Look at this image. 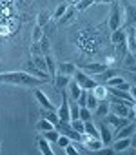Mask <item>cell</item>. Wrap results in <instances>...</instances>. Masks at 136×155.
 <instances>
[{
	"label": "cell",
	"instance_id": "cell-1",
	"mask_svg": "<svg viewBox=\"0 0 136 155\" xmlns=\"http://www.w3.org/2000/svg\"><path fill=\"white\" fill-rule=\"evenodd\" d=\"M0 82L4 84H15V86H27V88H38L45 84V81L36 79V77L26 73V71H4L0 73Z\"/></svg>",
	"mask_w": 136,
	"mask_h": 155
},
{
	"label": "cell",
	"instance_id": "cell-2",
	"mask_svg": "<svg viewBox=\"0 0 136 155\" xmlns=\"http://www.w3.org/2000/svg\"><path fill=\"white\" fill-rule=\"evenodd\" d=\"M73 81H75L82 90H93V88L98 84V82L93 79V77H89L87 73H84V71L78 69V68H76V71L73 73Z\"/></svg>",
	"mask_w": 136,
	"mask_h": 155
},
{
	"label": "cell",
	"instance_id": "cell-3",
	"mask_svg": "<svg viewBox=\"0 0 136 155\" xmlns=\"http://www.w3.org/2000/svg\"><path fill=\"white\" fill-rule=\"evenodd\" d=\"M107 26L111 31L122 28V9L118 6V2H113L111 6V13H109V20H107Z\"/></svg>",
	"mask_w": 136,
	"mask_h": 155
},
{
	"label": "cell",
	"instance_id": "cell-4",
	"mask_svg": "<svg viewBox=\"0 0 136 155\" xmlns=\"http://www.w3.org/2000/svg\"><path fill=\"white\" fill-rule=\"evenodd\" d=\"M54 130H56L58 133L65 135V137H69V139H71L73 142H75V140H78V142H80V135H82V133L75 131V130L71 128V124H69V122H62V120H60V122H58V124L54 126Z\"/></svg>",
	"mask_w": 136,
	"mask_h": 155
},
{
	"label": "cell",
	"instance_id": "cell-5",
	"mask_svg": "<svg viewBox=\"0 0 136 155\" xmlns=\"http://www.w3.org/2000/svg\"><path fill=\"white\" fill-rule=\"evenodd\" d=\"M109 66L105 64V62H84V64H80L78 66V69H82L84 73H87V75H98V73H102L104 69H107Z\"/></svg>",
	"mask_w": 136,
	"mask_h": 155
},
{
	"label": "cell",
	"instance_id": "cell-6",
	"mask_svg": "<svg viewBox=\"0 0 136 155\" xmlns=\"http://www.w3.org/2000/svg\"><path fill=\"white\" fill-rule=\"evenodd\" d=\"M80 140H82L84 148H87V150H91V151H98V150L104 146V142H102L100 139H96V137H93V135H87V133H82V135H80Z\"/></svg>",
	"mask_w": 136,
	"mask_h": 155
},
{
	"label": "cell",
	"instance_id": "cell-7",
	"mask_svg": "<svg viewBox=\"0 0 136 155\" xmlns=\"http://www.w3.org/2000/svg\"><path fill=\"white\" fill-rule=\"evenodd\" d=\"M62 95H63V101H62V106L56 110V113H58V119L62 122H69L71 120V115H69V97L65 95V90L62 91Z\"/></svg>",
	"mask_w": 136,
	"mask_h": 155
},
{
	"label": "cell",
	"instance_id": "cell-8",
	"mask_svg": "<svg viewBox=\"0 0 136 155\" xmlns=\"http://www.w3.org/2000/svg\"><path fill=\"white\" fill-rule=\"evenodd\" d=\"M24 71H26V73H29V75H33V77H36V79H42V81L49 82V75H47V71H42V69H38V68H36V66H35L31 60L24 64Z\"/></svg>",
	"mask_w": 136,
	"mask_h": 155
},
{
	"label": "cell",
	"instance_id": "cell-9",
	"mask_svg": "<svg viewBox=\"0 0 136 155\" xmlns=\"http://www.w3.org/2000/svg\"><path fill=\"white\" fill-rule=\"evenodd\" d=\"M123 2H125L123 8H125V29H127V28H132L136 22V8L127 0H123Z\"/></svg>",
	"mask_w": 136,
	"mask_h": 155
},
{
	"label": "cell",
	"instance_id": "cell-10",
	"mask_svg": "<svg viewBox=\"0 0 136 155\" xmlns=\"http://www.w3.org/2000/svg\"><path fill=\"white\" fill-rule=\"evenodd\" d=\"M69 81H71V77L69 75H63V73H56L54 75V79H53V86H54V90L58 91V93H62L65 88H67V84H69Z\"/></svg>",
	"mask_w": 136,
	"mask_h": 155
},
{
	"label": "cell",
	"instance_id": "cell-11",
	"mask_svg": "<svg viewBox=\"0 0 136 155\" xmlns=\"http://www.w3.org/2000/svg\"><path fill=\"white\" fill-rule=\"evenodd\" d=\"M33 93H35V99L38 101V104H40V108H45V110H49V111H56V108L51 104V101L47 99V95L44 93V91H40V90H33Z\"/></svg>",
	"mask_w": 136,
	"mask_h": 155
},
{
	"label": "cell",
	"instance_id": "cell-12",
	"mask_svg": "<svg viewBox=\"0 0 136 155\" xmlns=\"http://www.w3.org/2000/svg\"><path fill=\"white\" fill-rule=\"evenodd\" d=\"M104 119H107V124L114 126V131H116V130H120L122 126H125L127 122H131L127 117H118V115H114V113H111V111H109Z\"/></svg>",
	"mask_w": 136,
	"mask_h": 155
},
{
	"label": "cell",
	"instance_id": "cell-13",
	"mask_svg": "<svg viewBox=\"0 0 136 155\" xmlns=\"http://www.w3.org/2000/svg\"><path fill=\"white\" fill-rule=\"evenodd\" d=\"M136 131V126H134V120L127 122L125 126H122L120 130L114 131V139H122V137H132V133Z\"/></svg>",
	"mask_w": 136,
	"mask_h": 155
},
{
	"label": "cell",
	"instance_id": "cell-14",
	"mask_svg": "<svg viewBox=\"0 0 136 155\" xmlns=\"http://www.w3.org/2000/svg\"><path fill=\"white\" fill-rule=\"evenodd\" d=\"M96 128H98V133H100V140H102L104 144H111V140H113V133H111V130L107 128V122L102 120Z\"/></svg>",
	"mask_w": 136,
	"mask_h": 155
},
{
	"label": "cell",
	"instance_id": "cell-15",
	"mask_svg": "<svg viewBox=\"0 0 136 155\" xmlns=\"http://www.w3.org/2000/svg\"><path fill=\"white\" fill-rule=\"evenodd\" d=\"M131 144H132V137H122V139H116V142L113 144V151H114V153L123 151V150H127Z\"/></svg>",
	"mask_w": 136,
	"mask_h": 155
},
{
	"label": "cell",
	"instance_id": "cell-16",
	"mask_svg": "<svg viewBox=\"0 0 136 155\" xmlns=\"http://www.w3.org/2000/svg\"><path fill=\"white\" fill-rule=\"evenodd\" d=\"M44 62H45V69L49 71V79L53 81L54 75H56V62H54V58L51 57V53H45V55H44Z\"/></svg>",
	"mask_w": 136,
	"mask_h": 155
},
{
	"label": "cell",
	"instance_id": "cell-17",
	"mask_svg": "<svg viewBox=\"0 0 136 155\" xmlns=\"http://www.w3.org/2000/svg\"><path fill=\"white\" fill-rule=\"evenodd\" d=\"M93 111H94V115H96L98 119H104V117L109 113V101H107V99L98 101V104H96V108H94Z\"/></svg>",
	"mask_w": 136,
	"mask_h": 155
},
{
	"label": "cell",
	"instance_id": "cell-18",
	"mask_svg": "<svg viewBox=\"0 0 136 155\" xmlns=\"http://www.w3.org/2000/svg\"><path fill=\"white\" fill-rule=\"evenodd\" d=\"M76 71V66L73 64V62H62V64H58L56 66V73H63V75H69V77H73V73Z\"/></svg>",
	"mask_w": 136,
	"mask_h": 155
},
{
	"label": "cell",
	"instance_id": "cell-19",
	"mask_svg": "<svg viewBox=\"0 0 136 155\" xmlns=\"http://www.w3.org/2000/svg\"><path fill=\"white\" fill-rule=\"evenodd\" d=\"M122 62H123V66H125V69H127V71H131V73H134V71H136V60H134V53L127 51V53H125V57L122 58Z\"/></svg>",
	"mask_w": 136,
	"mask_h": 155
},
{
	"label": "cell",
	"instance_id": "cell-20",
	"mask_svg": "<svg viewBox=\"0 0 136 155\" xmlns=\"http://www.w3.org/2000/svg\"><path fill=\"white\" fill-rule=\"evenodd\" d=\"M40 117H42V119H45V120H49V122H53L54 126L60 122L58 113H56V111H49V110H45V108H40Z\"/></svg>",
	"mask_w": 136,
	"mask_h": 155
},
{
	"label": "cell",
	"instance_id": "cell-21",
	"mask_svg": "<svg viewBox=\"0 0 136 155\" xmlns=\"http://www.w3.org/2000/svg\"><path fill=\"white\" fill-rule=\"evenodd\" d=\"M67 91H69V99L71 101H76L78 99V95L82 93V88L75 82V81H69V84H67V88H65Z\"/></svg>",
	"mask_w": 136,
	"mask_h": 155
},
{
	"label": "cell",
	"instance_id": "cell-22",
	"mask_svg": "<svg viewBox=\"0 0 136 155\" xmlns=\"http://www.w3.org/2000/svg\"><path fill=\"white\" fill-rule=\"evenodd\" d=\"M114 75H120V69L107 68V69H104L102 73H98V75H94V77H98V81H100V82H105L107 79H111V77H114Z\"/></svg>",
	"mask_w": 136,
	"mask_h": 155
},
{
	"label": "cell",
	"instance_id": "cell-23",
	"mask_svg": "<svg viewBox=\"0 0 136 155\" xmlns=\"http://www.w3.org/2000/svg\"><path fill=\"white\" fill-rule=\"evenodd\" d=\"M91 91H93V95H94L98 101H104V99H107V95H109V93H107V86H104V84H96Z\"/></svg>",
	"mask_w": 136,
	"mask_h": 155
},
{
	"label": "cell",
	"instance_id": "cell-24",
	"mask_svg": "<svg viewBox=\"0 0 136 155\" xmlns=\"http://www.w3.org/2000/svg\"><path fill=\"white\" fill-rule=\"evenodd\" d=\"M84 133H87V135H93V137L100 139L98 128H96V126L93 124V119H91V120H84Z\"/></svg>",
	"mask_w": 136,
	"mask_h": 155
},
{
	"label": "cell",
	"instance_id": "cell-25",
	"mask_svg": "<svg viewBox=\"0 0 136 155\" xmlns=\"http://www.w3.org/2000/svg\"><path fill=\"white\" fill-rule=\"evenodd\" d=\"M38 148H40V151L44 153V155H53L54 151L51 150V142L47 140V139H44L42 135L38 137Z\"/></svg>",
	"mask_w": 136,
	"mask_h": 155
},
{
	"label": "cell",
	"instance_id": "cell-26",
	"mask_svg": "<svg viewBox=\"0 0 136 155\" xmlns=\"http://www.w3.org/2000/svg\"><path fill=\"white\" fill-rule=\"evenodd\" d=\"M53 128H54V124L49 122V120H45V119H42V117H40V120L35 124V130L40 131V133H44V131H47V130H53Z\"/></svg>",
	"mask_w": 136,
	"mask_h": 155
},
{
	"label": "cell",
	"instance_id": "cell-27",
	"mask_svg": "<svg viewBox=\"0 0 136 155\" xmlns=\"http://www.w3.org/2000/svg\"><path fill=\"white\" fill-rule=\"evenodd\" d=\"M125 40V29L123 28H118L111 33V42L113 44H118V42H123Z\"/></svg>",
	"mask_w": 136,
	"mask_h": 155
},
{
	"label": "cell",
	"instance_id": "cell-28",
	"mask_svg": "<svg viewBox=\"0 0 136 155\" xmlns=\"http://www.w3.org/2000/svg\"><path fill=\"white\" fill-rule=\"evenodd\" d=\"M123 82H125L123 77L114 75V77H111V79H107V81H105V86H107V88H118V86H122Z\"/></svg>",
	"mask_w": 136,
	"mask_h": 155
},
{
	"label": "cell",
	"instance_id": "cell-29",
	"mask_svg": "<svg viewBox=\"0 0 136 155\" xmlns=\"http://www.w3.org/2000/svg\"><path fill=\"white\" fill-rule=\"evenodd\" d=\"M96 104H98V99L93 95V91L91 90H87V99H85V108H89V110H94L96 108Z\"/></svg>",
	"mask_w": 136,
	"mask_h": 155
},
{
	"label": "cell",
	"instance_id": "cell-30",
	"mask_svg": "<svg viewBox=\"0 0 136 155\" xmlns=\"http://www.w3.org/2000/svg\"><path fill=\"white\" fill-rule=\"evenodd\" d=\"M67 8H69V4H67V2H63V4H60V6H58V8L54 9V13H53V17H51V18H54V20H58V18H60V17H62V15H63V13L67 11Z\"/></svg>",
	"mask_w": 136,
	"mask_h": 155
},
{
	"label": "cell",
	"instance_id": "cell-31",
	"mask_svg": "<svg viewBox=\"0 0 136 155\" xmlns=\"http://www.w3.org/2000/svg\"><path fill=\"white\" fill-rule=\"evenodd\" d=\"M94 4V0H80V2L75 4V11H85L89 6Z\"/></svg>",
	"mask_w": 136,
	"mask_h": 155
},
{
	"label": "cell",
	"instance_id": "cell-32",
	"mask_svg": "<svg viewBox=\"0 0 136 155\" xmlns=\"http://www.w3.org/2000/svg\"><path fill=\"white\" fill-rule=\"evenodd\" d=\"M58 135H60V133H58L54 128H53V130H47V131H44V133H42V137H44V139H47L49 142H56Z\"/></svg>",
	"mask_w": 136,
	"mask_h": 155
},
{
	"label": "cell",
	"instance_id": "cell-33",
	"mask_svg": "<svg viewBox=\"0 0 136 155\" xmlns=\"http://www.w3.org/2000/svg\"><path fill=\"white\" fill-rule=\"evenodd\" d=\"M73 15H75V6H69V8H67V11L58 18V20H60V24H63V22H67V20H71V18H73Z\"/></svg>",
	"mask_w": 136,
	"mask_h": 155
},
{
	"label": "cell",
	"instance_id": "cell-34",
	"mask_svg": "<svg viewBox=\"0 0 136 155\" xmlns=\"http://www.w3.org/2000/svg\"><path fill=\"white\" fill-rule=\"evenodd\" d=\"M49 15L45 13V11H42V13H38V17H36V26H40V28H44L45 24H49Z\"/></svg>",
	"mask_w": 136,
	"mask_h": 155
},
{
	"label": "cell",
	"instance_id": "cell-35",
	"mask_svg": "<svg viewBox=\"0 0 136 155\" xmlns=\"http://www.w3.org/2000/svg\"><path fill=\"white\" fill-rule=\"evenodd\" d=\"M78 119L80 120H91L93 119V113H91V110L89 108H80V111H78Z\"/></svg>",
	"mask_w": 136,
	"mask_h": 155
},
{
	"label": "cell",
	"instance_id": "cell-36",
	"mask_svg": "<svg viewBox=\"0 0 136 155\" xmlns=\"http://www.w3.org/2000/svg\"><path fill=\"white\" fill-rule=\"evenodd\" d=\"M69 124H71V128H73L75 131L84 133V120H80V119H73V120H69Z\"/></svg>",
	"mask_w": 136,
	"mask_h": 155
},
{
	"label": "cell",
	"instance_id": "cell-37",
	"mask_svg": "<svg viewBox=\"0 0 136 155\" xmlns=\"http://www.w3.org/2000/svg\"><path fill=\"white\" fill-rule=\"evenodd\" d=\"M31 62H33V64H35L38 69H42V71H47V69H45V62H44V55H42V57H33V60H31Z\"/></svg>",
	"mask_w": 136,
	"mask_h": 155
},
{
	"label": "cell",
	"instance_id": "cell-38",
	"mask_svg": "<svg viewBox=\"0 0 136 155\" xmlns=\"http://www.w3.org/2000/svg\"><path fill=\"white\" fill-rule=\"evenodd\" d=\"M69 142H71V139H69V137H65V135H62V133H60V135H58V139H56V144H58L60 148H65Z\"/></svg>",
	"mask_w": 136,
	"mask_h": 155
},
{
	"label": "cell",
	"instance_id": "cell-39",
	"mask_svg": "<svg viewBox=\"0 0 136 155\" xmlns=\"http://www.w3.org/2000/svg\"><path fill=\"white\" fill-rule=\"evenodd\" d=\"M42 37H44V31H42V28H40V26H35V31H33V42H38Z\"/></svg>",
	"mask_w": 136,
	"mask_h": 155
},
{
	"label": "cell",
	"instance_id": "cell-40",
	"mask_svg": "<svg viewBox=\"0 0 136 155\" xmlns=\"http://www.w3.org/2000/svg\"><path fill=\"white\" fill-rule=\"evenodd\" d=\"M31 55H33V57H42V49H40V44H38V42H33V46H31Z\"/></svg>",
	"mask_w": 136,
	"mask_h": 155
},
{
	"label": "cell",
	"instance_id": "cell-41",
	"mask_svg": "<svg viewBox=\"0 0 136 155\" xmlns=\"http://www.w3.org/2000/svg\"><path fill=\"white\" fill-rule=\"evenodd\" d=\"M104 2H116V0H94V4H104Z\"/></svg>",
	"mask_w": 136,
	"mask_h": 155
},
{
	"label": "cell",
	"instance_id": "cell-42",
	"mask_svg": "<svg viewBox=\"0 0 136 155\" xmlns=\"http://www.w3.org/2000/svg\"><path fill=\"white\" fill-rule=\"evenodd\" d=\"M76 2H80V0H69V2H67V4H73V6H75Z\"/></svg>",
	"mask_w": 136,
	"mask_h": 155
}]
</instances>
